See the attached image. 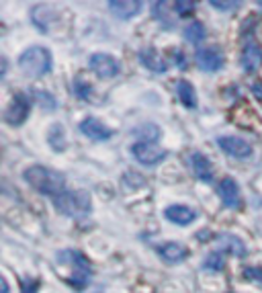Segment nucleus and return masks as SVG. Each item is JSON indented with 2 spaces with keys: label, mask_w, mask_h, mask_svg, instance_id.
I'll list each match as a JSON object with an SVG mask.
<instances>
[{
  "label": "nucleus",
  "mask_w": 262,
  "mask_h": 293,
  "mask_svg": "<svg viewBox=\"0 0 262 293\" xmlns=\"http://www.w3.org/2000/svg\"><path fill=\"white\" fill-rule=\"evenodd\" d=\"M23 178L27 180V185L33 187L37 193L46 195V197H60L62 193H66V174H62L60 170L41 166V164H33L29 168H25Z\"/></svg>",
  "instance_id": "f257e3e1"
},
{
  "label": "nucleus",
  "mask_w": 262,
  "mask_h": 293,
  "mask_svg": "<svg viewBox=\"0 0 262 293\" xmlns=\"http://www.w3.org/2000/svg\"><path fill=\"white\" fill-rule=\"evenodd\" d=\"M54 58L52 52L43 45H31L18 56V70L27 78H41L52 72Z\"/></svg>",
  "instance_id": "f03ea898"
},
{
  "label": "nucleus",
  "mask_w": 262,
  "mask_h": 293,
  "mask_svg": "<svg viewBox=\"0 0 262 293\" xmlns=\"http://www.w3.org/2000/svg\"><path fill=\"white\" fill-rule=\"evenodd\" d=\"M54 205H56L58 213H62V215H68V217H74V219H82V217H86L90 213L92 201H90L88 191L76 189V191H66L60 197H56Z\"/></svg>",
  "instance_id": "7ed1b4c3"
},
{
  "label": "nucleus",
  "mask_w": 262,
  "mask_h": 293,
  "mask_svg": "<svg viewBox=\"0 0 262 293\" xmlns=\"http://www.w3.org/2000/svg\"><path fill=\"white\" fill-rule=\"evenodd\" d=\"M131 156L144 166H156L160 164L164 158L168 156V152L164 148H160L158 144H152V142H136L131 146Z\"/></svg>",
  "instance_id": "20e7f679"
},
{
  "label": "nucleus",
  "mask_w": 262,
  "mask_h": 293,
  "mask_svg": "<svg viewBox=\"0 0 262 293\" xmlns=\"http://www.w3.org/2000/svg\"><path fill=\"white\" fill-rule=\"evenodd\" d=\"M88 68L102 80H111L121 72V64L111 54H92L88 60Z\"/></svg>",
  "instance_id": "39448f33"
},
{
  "label": "nucleus",
  "mask_w": 262,
  "mask_h": 293,
  "mask_svg": "<svg viewBox=\"0 0 262 293\" xmlns=\"http://www.w3.org/2000/svg\"><path fill=\"white\" fill-rule=\"evenodd\" d=\"M29 111H31V101L25 93H20L16 97H12L10 105L6 107V113H4V121L12 127H18L23 125L29 117Z\"/></svg>",
  "instance_id": "423d86ee"
},
{
  "label": "nucleus",
  "mask_w": 262,
  "mask_h": 293,
  "mask_svg": "<svg viewBox=\"0 0 262 293\" xmlns=\"http://www.w3.org/2000/svg\"><path fill=\"white\" fill-rule=\"evenodd\" d=\"M217 146L232 158H238V160H246L254 152L252 146L244 138H238V135H222V138H217Z\"/></svg>",
  "instance_id": "0eeeda50"
},
{
  "label": "nucleus",
  "mask_w": 262,
  "mask_h": 293,
  "mask_svg": "<svg viewBox=\"0 0 262 293\" xmlns=\"http://www.w3.org/2000/svg\"><path fill=\"white\" fill-rule=\"evenodd\" d=\"M217 195H220L222 203L228 209H240L242 207V195H240V187L232 176H226L217 185Z\"/></svg>",
  "instance_id": "6e6552de"
},
{
  "label": "nucleus",
  "mask_w": 262,
  "mask_h": 293,
  "mask_svg": "<svg viewBox=\"0 0 262 293\" xmlns=\"http://www.w3.org/2000/svg\"><path fill=\"white\" fill-rule=\"evenodd\" d=\"M78 129H80L82 135H86V138L92 140V142H104V140H108V138L113 135V129L106 127V125H104L100 119H96V117H86L84 121H80Z\"/></svg>",
  "instance_id": "1a4fd4ad"
},
{
  "label": "nucleus",
  "mask_w": 262,
  "mask_h": 293,
  "mask_svg": "<svg viewBox=\"0 0 262 293\" xmlns=\"http://www.w3.org/2000/svg\"><path fill=\"white\" fill-rule=\"evenodd\" d=\"M196 66L201 68L203 72H217L224 68V54L220 48H203L196 52Z\"/></svg>",
  "instance_id": "9d476101"
},
{
  "label": "nucleus",
  "mask_w": 262,
  "mask_h": 293,
  "mask_svg": "<svg viewBox=\"0 0 262 293\" xmlns=\"http://www.w3.org/2000/svg\"><path fill=\"white\" fill-rule=\"evenodd\" d=\"M188 164H190L192 174L199 180H203V183H213L215 172H213V164L209 162L207 156H203L201 152H192L188 156Z\"/></svg>",
  "instance_id": "9b49d317"
},
{
  "label": "nucleus",
  "mask_w": 262,
  "mask_h": 293,
  "mask_svg": "<svg viewBox=\"0 0 262 293\" xmlns=\"http://www.w3.org/2000/svg\"><path fill=\"white\" fill-rule=\"evenodd\" d=\"M140 62L144 68H148L150 72H156V74H164L168 70V64H166L164 56L156 48H144L140 52Z\"/></svg>",
  "instance_id": "f8f14e48"
},
{
  "label": "nucleus",
  "mask_w": 262,
  "mask_h": 293,
  "mask_svg": "<svg viewBox=\"0 0 262 293\" xmlns=\"http://www.w3.org/2000/svg\"><path fill=\"white\" fill-rule=\"evenodd\" d=\"M158 254L164 262L176 264V262H182L188 256V248L180 242H166V244L158 246Z\"/></svg>",
  "instance_id": "ddd939ff"
},
{
  "label": "nucleus",
  "mask_w": 262,
  "mask_h": 293,
  "mask_svg": "<svg viewBox=\"0 0 262 293\" xmlns=\"http://www.w3.org/2000/svg\"><path fill=\"white\" fill-rule=\"evenodd\" d=\"M58 262H66V264H72L74 266V273L76 275H86L90 277V262L84 258V254L76 252V250H66V252H58Z\"/></svg>",
  "instance_id": "4468645a"
},
{
  "label": "nucleus",
  "mask_w": 262,
  "mask_h": 293,
  "mask_svg": "<svg viewBox=\"0 0 262 293\" xmlns=\"http://www.w3.org/2000/svg\"><path fill=\"white\" fill-rule=\"evenodd\" d=\"M240 64L246 72H256L262 66V50L258 48V43H246V48L242 50V56H240Z\"/></svg>",
  "instance_id": "2eb2a0df"
},
{
  "label": "nucleus",
  "mask_w": 262,
  "mask_h": 293,
  "mask_svg": "<svg viewBox=\"0 0 262 293\" xmlns=\"http://www.w3.org/2000/svg\"><path fill=\"white\" fill-rule=\"evenodd\" d=\"M108 9L119 19H131L142 13L144 3H140V0H113V3H108Z\"/></svg>",
  "instance_id": "dca6fc26"
},
{
  "label": "nucleus",
  "mask_w": 262,
  "mask_h": 293,
  "mask_svg": "<svg viewBox=\"0 0 262 293\" xmlns=\"http://www.w3.org/2000/svg\"><path fill=\"white\" fill-rule=\"evenodd\" d=\"M164 215L174 225H188L196 219V211L186 205H170V207H166Z\"/></svg>",
  "instance_id": "f3484780"
},
{
  "label": "nucleus",
  "mask_w": 262,
  "mask_h": 293,
  "mask_svg": "<svg viewBox=\"0 0 262 293\" xmlns=\"http://www.w3.org/2000/svg\"><path fill=\"white\" fill-rule=\"evenodd\" d=\"M31 19H33L35 27H37L41 33H48V27L58 19V13H56L54 9H50V7L39 5V7H35V9L31 11Z\"/></svg>",
  "instance_id": "a211bd4d"
},
{
  "label": "nucleus",
  "mask_w": 262,
  "mask_h": 293,
  "mask_svg": "<svg viewBox=\"0 0 262 293\" xmlns=\"http://www.w3.org/2000/svg\"><path fill=\"white\" fill-rule=\"evenodd\" d=\"M176 97L180 101V105L188 111L196 109V105H199V99H196V90L194 86L188 82V80H178L176 84Z\"/></svg>",
  "instance_id": "6ab92c4d"
},
{
  "label": "nucleus",
  "mask_w": 262,
  "mask_h": 293,
  "mask_svg": "<svg viewBox=\"0 0 262 293\" xmlns=\"http://www.w3.org/2000/svg\"><path fill=\"white\" fill-rule=\"evenodd\" d=\"M217 242H220L226 250L238 258H242L246 256V244L240 240L238 236H232V234H222V236H217Z\"/></svg>",
  "instance_id": "aec40b11"
},
{
  "label": "nucleus",
  "mask_w": 262,
  "mask_h": 293,
  "mask_svg": "<svg viewBox=\"0 0 262 293\" xmlns=\"http://www.w3.org/2000/svg\"><path fill=\"white\" fill-rule=\"evenodd\" d=\"M48 142L56 152H62L68 148V140H66V129L62 127V123H54L50 133H48Z\"/></svg>",
  "instance_id": "412c9836"
},
{
  "label": "nucleus",
  "mask_w": 262,
  "mask_h": 293,
  "mask_svg": "<svg viewBox=\"0 0 262 293\" xmlns=\"http://www.w3.org/2000/svg\"><path fill=\"white\" fill-rule=\"evenodd\" d=\"M74 93L78 99L82 101H88V103H96V97H94V88L90 82H86L84 78H76L74 80Z\"/></svg>",
  "instance_id": "4be33fe9"
},
{
  "label": "nucleus",
  "mask_w": 262,
  "mask_h": 293,
  "mask_svg": "<svg viewBox=\"0 0 262 293\" xmlns=\"http://www.w3.org/2000/svg\"><path fill=\"white\" fill-rule=\"evenodd\" d=\"M182 35H184V39H186L188 43L196 45V43H201V41L205 39L207 31H205V27L201 25V23H190V25H188V27H184Z\"/></svg>",
  "instance_id": "5701e85b"
},
{
  "label": "nucleus",
  "mask_w": 262,
  "mask_h": 293,
  "mask_svg": "<svg viewBox=\"0 0 262 293\" xmlns=\"http://www.w3.org/2000/svg\"><path fill=\"white\" fill-rule=\"evenodd\" d=\"M134 133H136L138 138H140V142H154V140H158L160 129H158L154 123H146V125L138 127Z\"/></svg>",
  "instance_id": "b1692460"
},
{
  "label": "nucleus",
  "mask_w": 262,
  "mask_h": 293,
  "mask_svg": "<svg viewBox=\"0 0 262 293\" xmlns=\"http://www.w3.org/2000/svg\"><path fill=\"white\" fill-rule=\"evenodd\" d=\"M224 266H226V256L222 252H211L203 260V268L213 270V273H217V270H224Z\"/></svg>",
  "instance_id": "393cba45"
},
{
  "label": "nucleus",
  "mask_w": 262,
  "mask_h": 293,
  "mask_svg": "<svg viewBox=\"0 0 262 293\" xmlns=\"http://www.w3.org/2000/svg\"><path fill=\"white\" fill-rule=\"evenodd\" d=\"M33 99H35V103H37L39 107H43V109H50V111L56 109V99H54L50 93H46V90H33Z\"/></svg>",
  "instance_id": "a878e982"
},
{
  "label": "nucleus",
  "mask_w": 262,
  "mask_h": 293,
  "mask_svg": "<svg viewBox=\"0 0 262 293\" xmlns=\"http://www.w3.org/2000/svg\"><path fill=\"white\" fill-rule=\"evenodd\" d=\"M244 279L262 287V266H246L244 268Z\"/></svg>",
  "instance_id": "bb28decb"
},
{
  "label": "nucleus",
  "mask_w": 262,
  "mask_h": 293,
  "mask_svg": "<svg viewBox=\"0 0 262 293\" xmlns=\"http://www.w3.org/2000/svg\"><path fill=\"white\" fill-rule=\"evenodd\" d=\"M174 9H176V15L178 17H188V15L194 13L196 5L190 3V0H180V3H174Z\"/></svg>",
  "instance_id": "cd10ccee"
},
{
  "label": "nucleus",
  "mask_w": 262,
  "mask_h": 293,
  "mask_svg": "<svg viewBox=\"0 0 262 293\" xmlns=\"http://www.w3.org/2000/svg\"><path fill=\"white\" fill-rule=\"evenodd\" d=\"M211 9H215V11H222V13H230V11H236V9H240V3L238 0H232V3H222V0H211Z\"/></svg>",
  "instance_id": "c85d7f7f"
},
{
  "label": "nucleus",
  "mask_w": 262,
  "mask_h": 293,
  "mask_svg": "<svg viewBox=\"0 0 262 293\" xmlns=\"http://www.w3.org/2000/svg\"><path fill=\"white\" fill-rule=\"evenodd\" d=\"M37 281H29L27 285H25V293H37Z\"/></svg>",
  "instance_id": "c756f323"
},
{
  "label": "nucleus",
  "mask_w": 262,
  "mask_h": 293,
  "mask_svg": "<svg viewBox=\"0 0 262 293\" xmlns=\"http://www.w3.org/2000/svg\"><path fill=\"white\" fill-rule=\"evenodd\" d=\"M252 90H254L256 99H260V101H262V84H260V82H258V84H254V86H252Z\"/></svg>",
  "instance_id": "7c9ffc66"
},
{
  "label": "nucleus",
  "mask_w": 262,
  "mask_h": 293,
  "mask_svg": "<svg viewBox=\"0 0 262 293\" xmlns=\"http://www.w3.org/2000/svg\"><path fill=\"white\" fill-rule=\"evenodd\" d=\"M176 64H178L180 68H186V62H184V56H182V54H178V52H176Z\"/></svg>",
  "instance_id": "2f4dec72"
},
{
  "label": "nucleus",
  "mask_w": 262,
  "mask_h": 293,
  "mask_svg": "<svg viewBox=\"0 0 262 293\" xmlns=\"http://www.w3.org/2000/svg\"><path fill=\"white\" fill-rule=\"evenodd\" d=\"M0 285H2V293H8V283H6V277L4 275L0 277Z\"/></svg>",
  "instance_id": "473e14b6"
},
{
  "label": "nucleus",
  "mask_w": 262,
  "mask_h": 293,
  "mask_svg": "<svg viewBox=\"0 0 262 293\" xmlns=\"http://www.w3.org/2000/svg\"><path fill=\"white\" fill-rule=\"evenodd\" d=\"M258 7H260V9H262V3H258Z\"/></svg>",
  "instance_id": "72a5a7b5"
}]
</instances>
